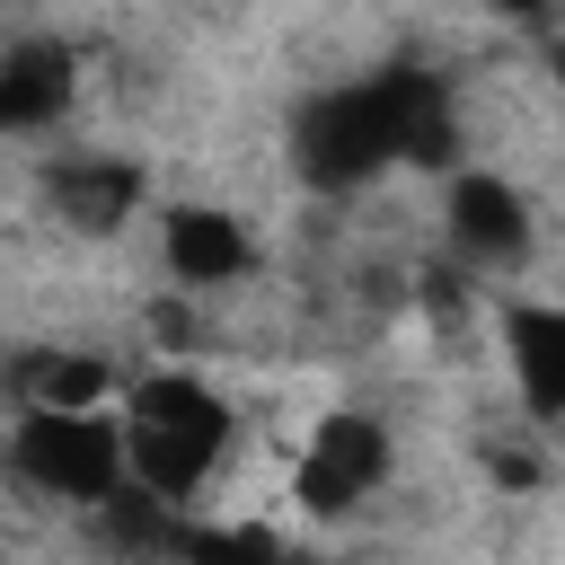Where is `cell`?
Instances as JSON below:
<instances>
[{"mask_svg": "<svg viewBox=\"0 0 565 565\" xmlns=\"http://www.w3.org/2000/svg\"><path fill=\"white\" fill-rule=\"evenodd\" d=\"M53 203L71 230H115L141 203V168L132 159H71V168H53Z\"/></svg>", "mask_w": 565, "mask_h": 565, "instance_id": "8", "label": "cell"}, {"mask_svg": "<svg viewBox=\"0 0 565 565\" xmlns=\"http://www.w3.org/2000/svg\"><path fill=\"white\" fill-rule=\"evenodd\" d=\"M168 274L194 282V291L238 282V274H247V230H238L230 212H212V203H177V212H168Z\"/></svg>", "mask_w": 565, "mask_h": 565, "instance_id": "6", "label": "cell"}, {"mask_svg": "<svg viewBox=\"0 0 565 565\" xmlns=\"http://www.w3.org/2000/svg\"><path fill=\"white\" fill-rule=\"evenodd\" d=\"M380 477H388V433H380L371 415H327V424L309 433L300 468H291V486H300L309 512H353Z\"/></svg>", "mask_w": 565, "mask_h": 565, "instance_id": "3", "label": "cell"}, {"mask_svg": "<svg viewBox=\"0 0 565 565\" xmlns=\"http://www.w3.org/2000/svg\"><path fill=\"white\" fill-rule=\"evenodd\" d=\"M18 477L71 503H106L124 486V424H106L97 406H26L18 441H9Z\"/></svg>", "mask_w": 565, "mask_h": 565, "instance_id": "2", "label": "cell"}, {"mask_svg": "<svg viewBox=\"0 0 565 565\" xmlns=\"http://www.w3.org/2000/svg\"><path fill=\"white\" fill-rule=\"evenodd\" d=\"M221 441H230V406H221L203 380H185V371L141 380L132 406H124V468H132L141 494H159V503H185V494L212 477Z\"/></svg>", "mask_w": 565, "mask_h": 565, "instance_id": "1", "label": "cell"}, {"mask_svg": "<svg viewBox=\"0 0 565 565\" xmlns=\"http://www.w3.org/2000/svg\"><path fill=\"white\" fill-rule=\"evenodd\" d=\"M194 565H318V556L282 547L274 530H203L194 539Z\"/></svg>", "mask_w": 565, "mask_h": 565, "instance_id": "10", "label": "cell"}, {"mask_svg": "<svg viewBox=\"0 0 565 565\" xmlns=\"http://www.w3.org/2000/svg\"><path fill=\"white\" fill-rule=\"evenodd\" d=\"M503 18H547V0H494Z\"/></svg>", "mask_w": 565, "mask_h": 565, "instance_id": "11", "label": "cell"}, {"mask_svg": "<svg viewBox=\"0 0 565 565\" xmlns=\"http://www.w3.org/2000/svg\"><path fill=\"white\" fill-rule=\"evenodd\" d=\"M79 88V62L62 44H18L0 53V132H44Z\"/></svg>", "mask_w": 565, "mask_h": 565, "instance_id": "5", "label": "cell"}, {"mask_svg": "<svg viewBox=\"0 0 565 565\" xmlns=\"http://www.w3.org/2000/svg\"><path fill=\"white\" fill-rule=\"evenodd\" d=\"M450 247L468 265H521L530 256V203L503 177H459L450 185Z\"/></svg>", "mask_w": 565, "mask_h": 565, "instance_id": "4", "label": "cell"}, {"mask_svg": "<svg viewBox=\"0 0 565 565\" xmlns=\"http://www.w3.org/2000/svg\"><path fill=\"white\" fill-rule=\"evenodd\" d=\"M503 335H512V371H521L530 424H556V415H565V318L530 300V309L503 318Z\"/></svg>", "mask_w": 565, "mask_h": 565, "instance_id": "7", "label": "cell"}, {"mask_svg": "<svg viewBox=\"0 0 565 565\" xmlns=\"http://www.w3.org/2000/svg\"><path fill=\"white\" fill-rule=\"evenodd\" d=\"M26 388H35V406H106V362L97 353H35L26 362Z\"/></svg>", "mask_w": 565, "mask_h": 565, "instance_id": "9", "label": "cell"}]
</instances>
